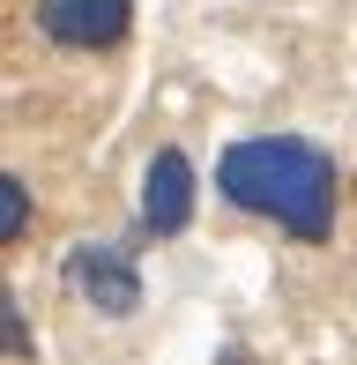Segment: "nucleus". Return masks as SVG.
<instances>
[{
	"instance_id": "1",
	"label": "nucleus",
	"mask_w": 357,
	"mask_h": 365,
	"mask_svg": "<svg viewBox=\"0 0 357 365\" xmlns=\"http://www.w3.org/2000/svg\"><path fill=\"white\" fill-rule=\"evenodd\" d=\"M216 194L246 217H268L275 231L320 246L335 239V202H343V172L320 142L305 135H246L216 157Z\"/></svg>"
},
{
	"instance_id": "2",
	"label": "nucleus",
	"mask_w": 357,
	"mask_h": 365,
	"mask_svg": "<svg viewBox=\"0 0 357 365\" xmlns=\"http://www.w3.org/2000/svg\"><path fill=\"white\" fill-rule=\"evenodd\" d=\"M60 276H68V284L82 291V306H90V313H105V321H127V313H142V269H134V254H127V246L82 239V246H68Z\"/></svg>"
},
{
	"instance_id": "3",
	"label": "nucleus",
	"mask_w": 357,
	"mask_h": 365,
	"mask_svg": "<svg viewBox=\"0 0 357 365\" xmlns=\"http://www.w3.org/2000/svg\"><path fill=\"white\" fill-rule=\"evenodd\" d=\"M134 30V0H38V38L68 53H112Z\"/></svg>"
},
{
	"instance_id": "4",
	"label": "nucleus",
	"mask_w": 357,
	"mask_h": 365,
	"mask_svg": "<svg viewBox=\"0 0 357 365\" xmlns=\"http://www.w3.org/2000/svg\"><path fill=\"white\" fill-rule=\"evenodd\" d=\"M193 224V157L186 149H156L142 172V231L149 239H178Z\"/></svg>"
},
{
	"instance_id": "5",
	"label": "nucleus",
	"mask_w": 357,
	"mask_h": 365,
	"mask_svg": "<svg viewBox=\"0 0 357 365\" xmlns=\"http://www.w3.org/2000/svg\"><path fill=\"white\" fill-rule=\"evenodd\" d=\"M30 217H38V202H30V187L15 172H0V246H15L30 231Z\"/></svg>"
},
{
	"instance_id": "6",
	"label": "nucleus",
	"mask_w": 357,
	"mask_h": 365,
	"mask_svg": "<svg viewBox=\"0 0 357 365\" xmlns=\"http://www.w3.org/2000/svg\"><path fill=\"white\" fill-rule=\"evenodd\" d=\"M30 351H38V336H30V313H23V298L0 284V358H30Z\"/></svg>"
}]
</instances>
